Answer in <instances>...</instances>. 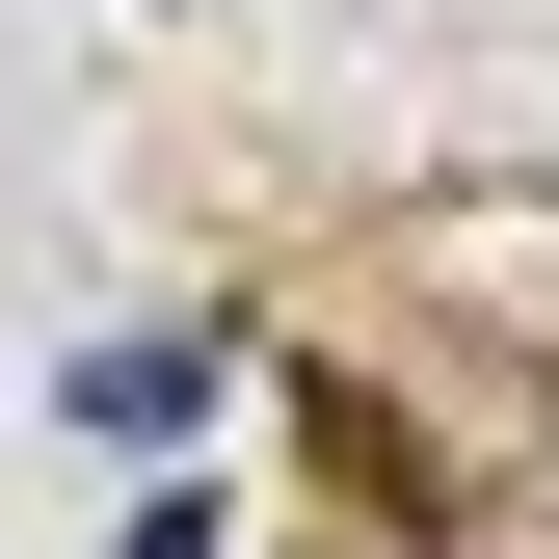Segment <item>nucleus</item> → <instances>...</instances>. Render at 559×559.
Here are the masks:
<instances>
[{"label":"nucleus","mask_w":559,"mask_h":559,"mask_svg":"<svg viewBox=\"0 0 559 559\" xmlns=\"http://www.w3.org/2000/svg\"><path fill=\"white\" fill-rule=\"evenodd\" d=\"M133 559H214V507H133Z\"/></svg>","instance_id":"obj_1"}]
</instances>
